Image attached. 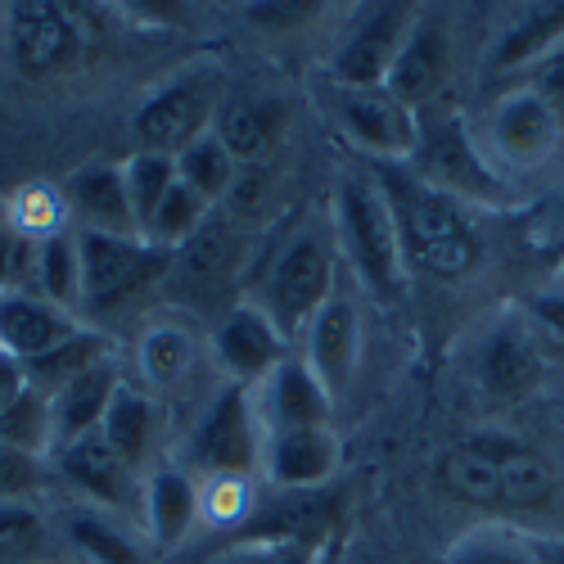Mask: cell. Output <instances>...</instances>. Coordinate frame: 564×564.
Here are the masks:
<instances>
[{"label":"cell","instance_id":"obj_13","mask_svg":"<svg viewBox=\"0 0 564 564\" xmlns=\"http://www.w3.org/2000/svg\"><path fill=\"white\" fill-rule=\"evenodd\" d=\"M213 357L226 375V384H240V389H258L267 375L294 357V339L280 330V325L253 303H235L213 330Z\"/></svg>","mask_w":564,"mask_h":564},{"label":"cell","instance_id":"obj_40","mask_svg":"<svg viewBox=\"0 0 564 564\" xmlns=\"http://www.w3.org/2000/svg\"><path fill=\"white\" fill-rule=\"evenodd\" d=\"M32 267H36V245L19 240L6 226L0 230V290H32Z\"/></svg>","mask_w":564,"mask_h":564},{"label":"cell","instance_id":"obj_33","mask_svg":"<svg viewBox=\"0 0 564 564\" xmlns=\"http://www.w3.org/2000/svg\"><path fill=\"white\" fill-rule=\"evenodd\" d=\"M32 290L59 307L82 303V253H77V230L55 235V240L36 245V267H32Z\"/></svg>","mask_w":564,"mask_h":564},{"label":"cell","instance_id":"obj_45","mask_svg":"<svg viewBox=\"0 0 564 564\" xmlns=\"http://www.w3.org/2000/svg\"><path fill=\"white\" fill-rule=\"evenodd\" d=\"M321 555V538L316 542H299V538H285L275 551V564H316Z\"/></svg>","mask_w":564,"mask_h":564},{"label":"cell","instance_id":"obj_48","mask_svg":"<svg viewBox=\"0 0 564 564\" xmlns=\"http://www.w3.org/2000/svg\"><path fill=\"white\" fill-rule=\"evenodd\" d=\"M546 564H564V538H538Z\"/></svg>","mask_w":564,"mask_h":564},{"label":"cell","instance_id":"obj_38","mask_svg":"<svg viewBox=\"0 0 564 564\" xmlns=\"http://www.w3.org/2000/svg\"><path fill=\"white\" fill-rule=\"evenodd\" d=\"M45 533V514L36 501H0V560L32 551Z\"/></svg>","mask_w":564,"mask_h":564},{"label":"cell","instance_id":"obj_10","mask_svg":"<svg viewBox=\"0 0 564 564\" xmlns=\"http://www.w3.org/2000/svg\"><path fill=\"white\" fill-rule=\"evenodd\" d=\"M77 253H82L86 307H113L127 294H140L172 262V253L150 245L145 235H105V230H77Z\"/></svg>","mask_w":564,"mask_h":564},{"label":"cell","instance_id":"obj_26","mask_svg":"<svg viewBox=\"0 0 564 564\" xmlns=\"http://www.w3.org/2000/svg\"><path fill=\"white\" fill-rule=\"evenodd\" d=\"M560 41H564V6H524L497 32L488 68L492 73H524L542 55H551Z\"/></svg>","mask_w":564,"mask_h":564},{"label":"cell","instance_id":"obj_30","mask_svg":"<svg viewBox=\"0 0 564 564\" xmlns=\"http://www.w3.org/2000/svg\"><path fill=\"white\" fill-rule=\"evenodd\" d=\"M443 564H546V560H542L538 538L510 529V524H501V520H488V524L465 529V533L447 546Z\"/></svg>","mask_w":564,"mask_h":564},{"label":"cell","instance_id":"obj_23","mask_svg":"<svg viewBox=\"0 0 564 564\" xmlns=\"http://www.w3.org/2000/svg\"><path fill=\"white\" fill-rule=\"evenodd\" d=\"M100 438L145 479L163 460L159 456V402H154V393L135 380H122L113 402H109L105 425H100Z\"/></svg>","mask_w":564,"mask_h":564},{"label":"cell","instance_id":"obj_21","mask_svg":"<svg viewBox=\"0 0 564 564\" xmlns=\"http://www.w3.org/2000/svg\"><path fill=\"white\" fill-rule=\"evenodd\" d=\"M64 195L73 208V226L77 230H105V235H140L135 226V208L122 181V163H86L64 181Z\"/></svg>","mask_w":564,"mask_h":564},{"label":"cell","instance_id":"obj_44","mask_svg":"<svg viewBox=\"0 0 564 564\" xmlns=\"http://www.w3.org/2000/svg\"><path fill=\"white\" fill-rule=\"evenodd\" d=\"M28 384H32V380H28V361H19L14 352L0 348V411L14 406Z\"/></svg>","mask_w":564,"mask_h":564},{"label":"cell","instance_id":"obj_4","mask_svg":"<svg viewBox=\"0 0 564 564\" xmlns=\"http://www.w3.org/2000/svg\"><path fill=\"white\" fill-rule=\"evenodd\" d=\"M406 167L465 208H510L514 204L510 176H501L488 163L479 135L469 131V122L456 109L434 105L430 113H420V140Z\"/></svg>","mask_w":564,"mask_h":564},{"label":"cell","instance_id":"obj_12","mask_svg":"<svg viewBox=\"0 0 564 564\" xmlns=\"http://www.w3.org/2000/svg\"><path fill=\"white\" fill-rule=\"evenodd\" d=\"M415 10L420 6H370L366 14H357L348 36L335 45V55L325 59V77L339 86H361V90L384 86L415 23Z\"/></svg>","mask_w":564,"mask_h":564},{"label":"cell","instance_id":"obj_14","mask_svg":"<svg viewBox=\"0 0 564 564\" xmlns=\"http://www.w3.org/2000/svg\"><path fill=\"white\" fill-rule=\"evenodd\" d=\"M452 77V14L447 10H415V23L393 59L384 90L406 109L425 113L438 105L443 86Z\"/></svg>","mask_w":564,"mask_h":564},{"label":"cell","instance_id":"obj_43","mask_svg":"<svg viewBox=\"0 0 564 564\" xmlns=\"http://www.w3.org/2000/svg\"><path fill=\"white\" fill-rule=\"evenodd\" d=\"M529 321H533V330H538V335L564 344V290H546V294H538L533 307H529Z\"/></svg>","mask_w":564,"mask_h":564},{"label":"cell","instance_id":"obj_15","mask_svg":"<svg viewBox=\"0 0 564 564\" xmlns=\"http://www.w3.org/2000/svg\"><path fill=\"white\" fill-rule=\"evenodd\" d=\"M55 469L86 506L109 510V514H118V520L122 514H135L140 520V492H145V479H140L100 434L59 447L55 452Z\"/></svg>","mask_w":564,"mask_h":564},{"label":"cell","instance_id":"obj_18","mask_svg":"<svg viewBox=\"0 0 564 564\" xmlns=\"http://www.w3.org/2000/svg\"><path fill=\"white\" fill-rule=\"evenodd\" d=\"M140 529H145V546L167 555L185 538L199 529V479L172 456H163L150 475L145 492H140Z\"/></svg>","mask_w":564,"mask_h":564},{"label":"cell","instance_id":"obj_41","mask_svg":"<svg viewBox=\"0 0 564 564\" xmlns=\"http://www.w3.org/2000/svg\"><path fill=\"white\" fill-rule=\"evenodd\" d=\"M529 73V90H538V96L560 113V122H564V41L555 45L551 55H542L533 68H524Z\"/></svg>","mask_w":564,"mask_h":564},{"label":"cell","instance_id":"obj_27","mask_svg":"<svg viewBox=\"0 0 564 564\" xmlns=\"http://www.w3.org/2000/svg\"><path fill=\"white\" fill-rule=\"evenodd\" d=\"M217 135H221V145L235 154V163H240V167L267 163L280 150V135H285V109L271 105V100H235V105H221Z\"/></svg>","mask_w":564,"mask_h":564},{"label":"cell","instance_id":"obj_24","mask_svg":"<svg viewBox=\"0 0 564 564\" xmlns=\"http://www.w3.org/2000/svg\"><path fill=\"white\" fill-rule=\"evenodd\" d=\"M199 361V330L185 316H154L135 339V384L150 393L176 389Z\"/></svg>","mask_w":564,"mask_h":564},{"label":"cell","instance_id":"obj_11","mask_svg":"<svg viewBox=\"0 0 564 564\" xmlns=\"http://www.w3.org/2000/svg\"><path fill=\"white\" fill-rule=\"evenodd\" d=\"M6 45L28 82H45L77 64L82 32L77 19L55 0H19V6H6Z\"/></svg>","mask_w":564,"mask_h":564},{"label":"cell","instance_id":"obj_5","mask_svg":"<svg viewBox=\"0 0 564 564\" xmlns=\"http://www.w3.org/2000/svg\"><path fill=\"white\" fill-rule=\"evenodd\" d=\"M176 465H185L195 479L217 475H253L262 465V425L253 411V393L240 384H221L213 402L195 415V425L172 452Z\"/></svg>","mask_w":564,"mask_h":564},{"label":"cell","instance_id":"obj_46","mask_svg":"<svg viewBox=\"0 0 564 564\" xmlns=\"http://www.w3.org/2000/svg\"><path fill=\"white\" fill-rule=\"evenodd\" d=\"M280 542H285V538H280ZM280 542H253V546H240L235 555H226L221 564H275Z\"/></svg>","mask_w":564,"mask_h":564},{"label":"cell","instance_id":"obj_19","mask_svg":"<svg viewBox=\"0 0 564 564\" xmlns=\"http://www.w3.org/2000/svg\"><path fill=\"white\" fill-rule=\"evenodd\" d=\"M344 460V443L335 434V425L325 430H290V434H267L262 438V465L258 479L285 492H303V488H321L335 479V469Z\"/></svg>","mask_w":564,"mask_h":564},{"label":"cell","instance_id":"obj_42","mask_svg":"<svg viewBox=\"0 0 564 564\" xmlns=\"http://www.w3.org/2000/svg\"><path fill=\"white\" fill-rule=\"evenodd\" d=\"M321 14V6H299V0H290V6H249L245 10V19L253 23V28H271V32H280V28H303V23H312Z\"/></svg>","mask_w":564,"mask_h":564},{"label":"cell","instance_id":"obj_3","mask_svg":"<svg viewBox=\"0 0 564 564\" xmlns=\"http://www.w3.org/2000/svg\"><path fill=\"white\" fill-rule=\"evenodd\" d=\"M339 275H344V258H339V245H335L330 213H312L285 235V245L271 253V262L258 280L253 303L299 344L307 321L321 312L325 299L335 294Z\"/></svg>","mask_w":564,"mask_h":564},{"label":"cell","instance_id":"obj_32","mask_svg":"<svg viewBox=\"0 0 564 564\" xmlns=\"http://www.w3.org/2000/svg\"><path fill=\"white\" fill-rule=\"evenodd\" d=\"M0 443L23 452V456H55V411H51V393L28 384L19 393L14 406L0 411Z\"/></svg>","mask_w":564,"mask_h":564},{"label":"cell","instance_id":"obj_7","mask_svg":"<svg viewBox=\"0 0 564 564\" xmlns=\"http://www.w3.org/2000/svg\"><path fill=\"white\" fill-rule=\"evenodd\" d=\"M321 109L330 118V127L348 140V145L366 159H380L384 167H402L415 154L420 140V113L393 100L384 86L361 90V86H339L330 77H321Z\"/></svg>","mask_w":564,"mask_h":564},{"label":"cell","instance_id":"obj_35","mask_svg":"<svg viewBox=\"0 0 564 564\" xmlns=\"http://www.w3.org/2000/svg\"><path fill=\"white\" fill-rule=\"evenodd\" d=\"M113 357V344L105 339V335H96V330H82L68 339V344H59L55 352H45V357H36V361H28V380L36 384V389H45V393H55L64 380H73V375H82V370H90L96 361H109Z\"/></svg>","mask_w":564,"mask_h":564},{"label":"cell","instance_id":"obj_20","mask_svg":"<svg viewBox=\"0 0 564 564\" xmlns=\"http://www.w3.org/2000/svg\"><path fill=\"white\" fill-rule=\"evenodd\" d=\"M82 330L77 312L41 299L36 290H0V348L19 361H36L55 352Z\"/></svg>","mask_w":564,"mask_h":564},{"label":"cell","instance_id":"obj_16","mask_svg":"<svg viewBox=\"0 0 564 564\" xmlns=\"http://www.w3.org/2000/svg\"><path fill=\"white\" fill-rule=\"evenodd\" d=\"M475 375L488 398H524L542 384V335L524 312H506L488 325L475 352Z\"/></svg>","mask_w":564,"mask_h":564},{"label":"cell","instance_id":"obj_2","mask_svg":"<svg viewBox=\"0 0 564 564\" xmlns=\"http://www.w3.org/2000/svg\"><path fill=\"white\" fill-rule=\"evenodd\" d=\"M380 185H384L393 217H398L406 267L425 271L434 280H460L484 262V235H479L465 204H456L452 195L425 185L406 163L384 167Z\"/></svg>","mask_w":564,"mask_h":564},{"label":"cell","instance_id":"obj_8","mask_svg":"<svg viewBox=\"0 0 564 564\" xmlns=\"http://www.w3.org/2000/svg\"><path fill=\"white\" fill-rule=\"evenodd\" d=\"M560 140H564L560 113L524 82L501 90L492 109L484 113V131H479V145L501 176H529L546 167L551 154L560 150Z\"/></svg>","mask_w":564,"mask_h":564},{"label":"cell","instance_id":"obj_47","mask_svg":"<svg viewBox=\"0 0 564 564\" xmlns=\"http://www.w3.org/2000/svg\"><path fill=\"white\" fill-rule=\"evenodd\" d=\"M316 564H348L344 542H339V538H321V555H316Z\"/></svg>","mask_w":564,"mask_h":564},{"label":"cell","instance_id":"obj_34","mask_svg":"<svg viewBox=\"0 0 564 564\" xmlns=\"http://www.w3.org/2000/svg\"><path fill=\"white\" fill-rule=\"evenodd\" d=\"M208 221H213V204L199 199L185 181H176L172 191L163 195V204L154 208V217H150V226H145V240L159 245V249H167V253H176V249L191 245Z\"/></svg>","mask_w":564,"mask_h":564},{"label":"cell","instance_id":"obj_25","mask_svg":"<svg viewBox=\"0 0 564 564\" xmlns=\"http://www.w3.org/2000/svg\"><path fill=\"white\" fill-rule=\"evenodd\" d=\"M469 443H475L497 469H501V484H506V510H533L542 506L560 475H555V465L529 447L524 438H514V434H497V430H484V434H469Z\"/></svg>","mask_w":564,"mask_h":564},{"label":"cell","instance_id":"obj_31","mask_svg":"<svg viewBox=\"0 0 564 564\" xmlns=\"http://www.w3.org/2000/svg\"><path fill=\"white\" fill-rule=\"evenodd\" d=\"M176 181H185L199 199H208L213 208L235 191V181H240V163H235V154L221 145L217 127L208 135H199L195 145H185L176 154Z\"/></svg>","mask_w":564,"mask_h":564},{"label":"cell","instance_id":"obj_39","mask_svg":"<svg viewBox=\"0 0 564 564\" xmlns=\"http://www.w3.org/2000/svg\"><path fill=\"white\" fill-rule=\"evenodd\" d=\"M45 488V460L0 443V501H32Z\"/></svg>","mask_w":564,"mask_h":564},{"label":"cell","instance_id":"obj_9","mask_svg":"<svg viewBox=\"0 0 564 564\" xmlns=\"http://www.w3.org/2000/svg\"><path fill=\"white\" fill-rule=\"evenodd\" d=\"M361 339H366V321H361V290L357 280L344 271L335 294L321 303V312L307 321V330L299 335V361L321 380V389L335 402L348 398L361 370Z\"/></svg>","mask_w":564,"mask_h":564},{"label":"cell","instance_id":"obj_49","mask_svg":"<svg viewBox=\"0 0 564 564\" xmlns=\"http://www.w3.org/2000/svg\"><path fill=\"white\" fill-rule=\"evenodd\" d=\"M551 217H555V226H560V235H564V191L555 195V204H551Z\"/></svg>","mask_w":564,"mask_h":564},{"label":"cell","instance_id":"obj_50","mask_svg":"<svg viewBox=\"0 0 564 564\" xmlns=\"http://www.w3.org/2000/svg\"><path fill=\"white\" fill-rule=\"evenodd\" d=\"M560 290H564V245H560Z\"/></svg>","mask_w":564,"mask_h":564},{"label":"cell","instance_id":"obj_37","mask_svg":"<svg viewBox=\"0 0 564 564\" xmlns=\"http://www.w3.org/2000/svg\"><path fill=\"white\" fill-rule=\"evenodd\" d=\"M122 181H127V195H131V208H135V226H140V235H145L154 208L176 185V159L154 154V150H135V154L122 159Z\"/></svg>","mask_w":564,"mask_h":564},{"label":"cell","instance_id":"obj_22","mask_svg":"<svg viewBox=\"0 0 564 564\" xmlns=\"http://www.w3.org/2000/svg\"><path fill=\"white\" fill-rule=\"evenodd\" d=\"M127 380L118 357L109 361H96L90 370L73 375V380H64L55 393H51V411H55V452L77 443V438H90L100 434L105 415H109V402L118 393V384Z\"/></svg>","mask_w":564,"mask_h":564},{"label":"cell","instance_id":"obj_1","mask_svg":"<svg viewBox=\"0 0 564 564\" xmlns=\"http://www.w3.org/2000/svg\"><path fill=\"white\" fill-rule=\"evenodd\" d=\"M325 213H330L344 271L357 280V290L370 294L375 303H398L406 294L411 267H406L398 217H393V204L384 195L380 176L352 172V167L339 172Z\"/></svg>","mask_w":564,"mask_h":564},{"label":"cell","instance_id":"obj_17","mask_svg":"<svg viewBox=\"0 0 564 564\" xmlns=\"http://www.w3.org/2000/svg\"><path fill=\"white\" fill-rule=\"evenodd\" d=\"M249 393H253L262 438L267 434H290V430H325L330 415H335V398L321 389V380L299 361V352L290 361H280Z\"/></svg>","mask_w":564,"mask_h":564},{"label":"cell","instance_id":"obj_29","mask_svg":"<svg viewBox=\"0 0 564 564\" xmlns=\"http://www.w3.org/2000/svg\"><path fill=\"white\" fill-rule=\"evenodd\" d=\"M64 533H68L73 551L86 564H145L140 542L118 524V514H109V510H96V506L68 510Z\"/></svg>","mask_w":564,"mask_h":564},{"label":"cell","instance_id":"obj_28","mask_svg":"<svg viewBox=\"0 0 564 564\" xmlns=\"http://www.w3.org/2000/svg\"><path fill=\"white\" fill-rule=\"evenodd\" d=\"M6 226L19 235V240H28V245H45V240H55V235L77 230L64 185H55V181H23V185H14L10 199H6Z\"/></svg>","mask_w":564,"mask_h":564},{"label":"cell","instance_id":"obj_6","mask_svg":"<svg viewBox=\"0 0 564 564\" xmlns=\"http://www.w3.org/2000/svg\"><path fill=\"white\" fill-rule=\"evenodd\" d=\"M221 113V68L217 64H191L172 73L163 86H154L131 113L135 150H154L176 159L185 145L217 127Z\"/></svg>","mask_w":564,"mask_h":564},{"label":"cell","instance_id":"obj_36","mask_svg":"<svg viewBox=\"0 0 564 564\" xmlns=\"http://www.w3.org/2000/svg\"><path fill=\"white\" fill-rule=\"evenodd\" d=\"M258 506V479L253 475H217L199 479V524L204 529H240Z\"/></svg>","mask_w":564,"mask_h":564}]
</instances>
